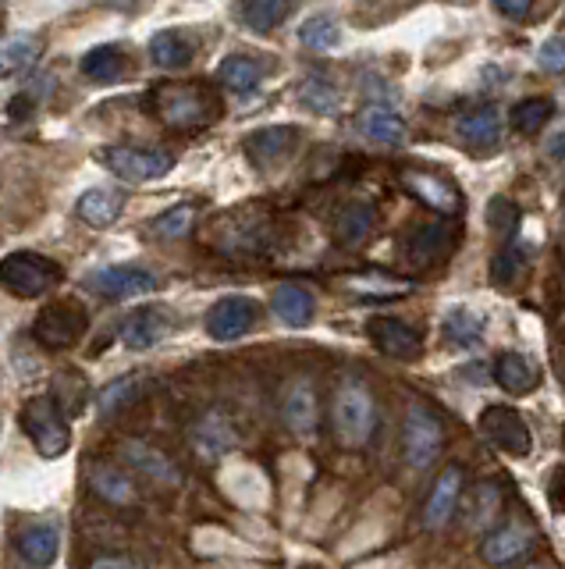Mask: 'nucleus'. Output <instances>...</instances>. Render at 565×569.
Returning a JSON list of instances; mask_svg holds the SVG:
<instances>
[{
	"label": "nucleus",
	"mask_w": 565,
	"mask_h": 569,
	"mask_svg": "<svg viewBox=\"0 0 565 569\" xmlns=\"http://www.w3.org/2000/svg\"><path fill=\"white\" fill-rule=\"evenodd\" d=\"M374 207L366 203H349L339 218H334V236H339L342 246H360L370 231H374Z\"/></svg>",
	"instance_id": "obj_33"
},
{
	"label": "nucleus",
	"mask_w": 565,
	"mask_h": 569,
	"mask_svg": "<svg viewBox=\"0 0 565 569\" xmlns=\"http://www.w3.org/2000/svg\"><path fill=\"white\" fill-rule=\"evenodd\" d=\"M487 320L481 313H473L470 307H452L445 317H441V335L448 338V346L455 349H476L484 342Z\"/></svg>",
	"instance_id": "obj_27"
},
{
	"label": "nucleus",
	"mask_w": 565,
	"mask_h": 569,
	"mask_svg": "<svg viewBox=\"0 0 565 569\" xmlns=\"http://www.w3.org/2000/svg\"><path fill=\"white\" fill-rule=\"evenodd\" d=\"M448 249V231L445 224H420L410 239V257L413 263H431Z\"/></svg>",
	"instance_id": "obj_38"
},
{
	"label": "nucleus",
	"mask_w": 565,
	"mask_h": 569,
	"mask_svg": "<svg viewBox=\"0 0 565 569\" xmlns=\"http://www.w3.org/2000/svg\"><path fill=\"white\" fill-rule=\"evenodd\" d=\"M263 61L253 58V53H228V58L218 64V79L221 86H228L232 93H256L263 82Z\"/></svg>",
	"instance_id": "obj_26"
},
{
	"label": "nucleus",
	"mask_w": 565,
	"mask_h": 569,
	"mask_svg": "<svg viewBox=\"0 0 565 569\" xmlns=\"http://www.w3.org/2000/svg\"><path fill=\"white\" fill-rule=\"evenodd\" d=\"M174 331V317L168 307H143L125 317V325H121L118 338L121 346L132 349V352H147V349H157L164 342V338Z\"/></svg>",
	"instance_id": "obj_12"
},
{
	"label": "nucleus",
	"mask_w": 565,
	"mask_h": 569,
	"mask_svg": "<svg viewBox=\"0 0 565 569\" xmlns=\"http://www.w3.org/2000/svg\"><path fill=\"white\" fill-rule=\"evenodd\" d=\"M494 11H498L502 18H508V22H523V18L534 11V4H526V0H516V4H508V0H502V4H494Z\"/></svg>",
	"instance_id": "obj_44"
},
{
	"label": "nucleus",
	"mask_w": 565,
	"mask_h": 569,
	"mask_svg": "<svg viewBox=\"0 0 565 569\" xmlns=\"http://www.w3.org/2000/svg\"><path fill=\"white\" fill-rule=\"evenodd\" d=\"M544 153L552 157V160H558V164H565V132H555L552 139L544 142Z\"/></svg>",
	"instance_id": "obj_47"
},
{
	"label": "nucleus",
	"mask_w": 565,
	"mask_h": 569,
	"mask_svg": "<svg viewBox=\"0 0 565 569\" xmlns=\"http://www.w3.org/2000/svg\"><path fill=\"white\" fill-rule=\"evenodd\" d=\"M121 456H125V462H129L135 473H147L153 480H168V485H179V470H174V462L164 452L150 449V445H143V441H125V445H121Z\"/></svg>",
	"instance_id": "obj_32"
},
{
	"label": "nucleus",
	"mask_w": 565,
	"mask_h": 569,
	"mask_svg": "<svg viewBox=\"0 0 565 569\" xmlns=\"http://www.w3.org/2000/svg\"><path fill=\"white\" fill-rule=\"evenodd\" d=\"M529 548H534V533H529V527H523V523H505V527H498L494 533H487L481 551H484V559L491 566H508V562L523 559Z\"/></svg>",
	"instance_id": "obj_19"
},
{
	"label": "nucleus",
	"mask_w": 565,
	"mask_h": 569,
	"mask_svg": "<svg viewBox=\"0 0 565 569\" xmlns=\"http://www.w3.org/2000/svg\"><path fill=\"white\" fill-rule=\"evenodd\" d=\"M526 569H544V566H526Z\"/></svg>",
	"instance_id": "obj_48"
},
{
	"label": "nucleus",
	"mask_w": 565,
	"mask_h": 569,
	"mask_svg": "<svg viewBox=\"0 0 565 569\" xmlns=\"http://www.w3.org/2000/svg\"><path fill=\"white\" fill-rule=\"evenodd\" d=\"M196 58V47H192V36L185 29H161L150 36V61L164 71H182Z\"/></svg>",
	"instance_id": "obj_18"
},
{
	"label": "nucleus",
	"mask_w": 565,
	"mask_h": 569,
	"mask_svg": "<svg viewBox=\"0 0 565 569\" xmlns=\"http://www.w3.org/2000/svg\"><path fill=\"white\" fill-rule=\"evenodd\" d=\"M377 427V402L360 378H349L334 391V435H339L349 449H360L370 441Z\"/></svg>",
	"instance_id": "obj_2"
},
{
	"label": "nucleus",
	"mask_w": 565,
	"mask_h": 569,
	"mask_svg": "<svg viewBox=\"0 0 565 569\" xmlns=\"http://www.w3.org/2000/svg\"><path fill=\"white\" fill-rule=\"evenodd\" d=\"M256 317H260V307L250 296H224L206 313V335L214 338V342H235V338H242L256 325Z\"/></svg>",
	"instance_id": "obj_11"
},
{
	"label": "nucleus",
	"mask_w": 565,
	"mask_h": 569,
	"mask_svg": "<svg viewBox=\"0 0 565 569\" xmlns=\"http://www.w3.org/2000/svg\"><path fill=\"white\" fill-rule=\"evenodd\" d=\"M463 467H448L434 480V491L427 498V509H423V523L431 530H441L452 516H455V506H458V495H463Z\"/></svg>",
	"instance_id": "obj_17"
},
{
	"label": "nucleus",
	"mask_w": 565,
	"mask_h": 569,
	"mask_svg": "<svg viewBox=\"0 0 565 569\" xmlns=\"http://www.w3.org/2000/svg\"><path fill=\"white\" fill-rule=\"evenodd\" d=\"M79 71L90 82H100V86H111L118 82L121 76H125V53H121L118 43H100L93 50H85L82 53V61H79Z\"/></svg>",
	"instance_id": "obj_29"
},
{
	"label": "nucleus",
	"mask_w": 565,
	"mask_h": 569,
	"mask_svg": "<svg viewBox=\"0 0 565 569\" xmlns=\"http://www.w3.org/2000/svg\"><path fill=\"white\" fill-rule=\"evenodd\" d=\"M22 427L43 459H61L68 449H72V427H68V417L61 413V406L50 396H37L26 402Z\"/></svg>",
	"instance_id": "obj_4"
},
{
	"label": "nucleus",
	"mask_w": 565,
	"mask_h": 569,
	"mask_svg": "<svg viewBox=\"0 0 565 569\" xmlns=\"http://www.w3.org/2000/svg\"><path fill=\"white\" fill-rule=\"evenodd\" d=\"M14 545H19V556L29 566L47 569L61 551V533H58V527H50V523H32V527L19 530V541H14Z\"/></svg>",
	"instance_id": "obj_24"
},
{
	"label": "nucleus",
	"mask_w": 565,
	"mask_h": 569,
	"mask_svg": "<svg viewBox=\"0 0 565 569\" xmlns=\"http://www.w3.org/2000/svg\"><path fill=\"white\" fill-rule=\"evenodd\" d=\"M356 129L366 136V139H374V142H384V147H398V142H405V121L398 111H392L387 103H370L360 111L356 118Z\"/></svg>",
	"instance_id": "obj_21"
},
{
	"label": "nucleus",
	"mask_w": 565,
	"mask_h": 569,
	"mask_svg": "<svg viewBox=\"0 0 565 569\" xmlns=\"http://www.w3.org/2000/svg\"><path fill=\"white\" fill-rule=\"evenodd\" d=\"M135 391H139V381L135 378H118V381H111L108 388L100 391V413L103 417H114L121 406H129L135 399Z\"/></svg>",
	"instance_id": "obj_41"
},
{
	"label": "nucleus",
	"mask_w": 565,
	"mask_h": 569,
	"mask_svg": "<svg viewBox=\"0 0 565 569\" xmlns=\"http://www.w3.org/2000/svg\"><path fill=\"white\" fill-rule=\"evenodd\" d=\"M537 68L541 71H552V76L565 71V36H552V40L541 43V50H537Z\"/></svg>",
	"instance_id": "obj_42"
},
{
	"label": "nucleus",
	"mask_w": 565,
	"mask_h": 569,
	"mask_svg": "<svg viewBox=\"0 0 565 569\" xmlns=\"http://www.w3.org/2000/svg\"><path fill=\"white\" fill-rule=\"evenodd\" d=\"M555 114V103L547 97H526L512 107V129L523 132V136H537L547 121Z\"/></svg>",
	"instance_id": "obj_37"
},
{
	"label": "nucleus",
	"mask_w": 565,
	"mask_h": 569,
	"mask_svg": "<svg viewBox=\"0 0 565 569\" xmlns=\"http://www.w3.org/2000/svg\"><path fill=\"white\" fill-rule=\"evenodd\" d=\"M487 218H491V224H494V231H516V221H519V210H516V203L512 200H491V207H487Z\"/></svg>",
	"instance_id": "obj_43"
},
{
	"label": "nucleus",
	"mask_w": 565,
	"mask_h": 569,
	"mask_svg": "<svg viewBox=\"0 0 565 569\" xmlns=\"http://www.w3.org/2000/svg\"><path fill=\"white\" fill-rule=\"evenodd\" d=\"M523 263H526V257H523V246L508 242V246L502 249V253L491 260V278L498 281V284L516 281V278L523 274Z\"/></svg>",
	"instance_id": "obj_40"
},
{
	"label": "nucleus",
	"mask_w": 565,
	"mask_h": 569,
	"mask_svg": "<svg viewBox=\"0 0 565 569\" xmlns=\"http://www.w3.org/2000/svg\"><path fill=\"white\" fill-rule=\"evenodd\" d=\"M402 186L410 189L413 196H420V200L427 203V207L441 210V213H452L458 207V192L445 182V178H437L431 171H405Z\"/></svg>",
	"instance_id": "obj_30"
},
{
	"label": "nucleus",
	"mask_w": 565,
	"mask_h": 569,
	"mask_svg": "<svg viewBox=\"0 0 565 569\" xmlns=\"http://www.w3.org/2000/svg\"><path fill=\"white\" fill-rule=\"evenodd\" d=\"M192 445H196L200 459L218 462V459H224L228 452H235V449H239V431H235V423L228 420L224 413H206V417L196 423V431H192Z\"/></svg>",
	"instance_id": "obj_16"
},
{
	"label": "nucleus",
	"mask_w": 565,
	"mask_h": 569,
	"mask_svg": "<svg viewBox=\"0 0 565 569\" xmlns=\"http://www.w3.org/2000/svg\"><path fill=\"white\" fill-rule=\"evenodd\" d=\"M157 118L171 129H203L221 118V97L206 86H161L153 93Z\"/></svg>",
	"instance_id": "obj_1"
},
{
	"label": "nucleus",
	"mask_w": 565,
	"mask_h": 569,
	"mask_svg": "<svg viewBox=\"0 0 565 569\" xmlns=\"http://www.w3.org/2000/svg\"><path fill=\"white\" fill-rule=\"evenodd\" d=\"M93 480V491L111 506H129L135 502V488H132V477L121 473L118 467H93L90 470Z\"/></svg>",
	"instance_id": "obj_35"
},
{
	"label": "nucleus",
	"mask_w": 565,
	"mask_h": 569,
	"mask_svg": "<svg viewBox=\"0 0 565 569\" xmlns=\"http://www.w3.org/2000/svg\"><path fill=\"white\" fill-rule=\"evenodd\" d=\"M192 221H196V207H192V203H179V207L164 210L161 218L153 221V231L161 239H182V236H189Z\"/></svg>",
	"instance_id": "obj_39"
},
{
	"label": "nucleus",
	"mask_w": 565,
	"mask_h": 569,
	"mask_svg": "<svg viewBox=\"0 0 565 569\" xmlns=\"http://www.w3.org/2000/svg\"><path fill=\"white\" fill-rule=\"evenodd\" d=\"M271 242V221L256 218V213H239L228 218L221 228H214V246L228 257H256Z\"/></svg>",
	"instance_id": "obj_9"
},
{
	"label": "nucleus",
	"mask_w": 565,
	"mask_h": 569,
	"mask_svg": "<svg viewBox=\"0 0 565 569\" xmlns=\"http://www.w3.org/2000/svg\"><path fill=\"white\" fill-rule=\"evenodd\" d=\"M90 569H143V566L129 556H100Z\"/></svg>",
	"instance_id": "obj_46"
},
{
	"label": "nucleus",
	"mask_w": 565,
	"mask_h": 569,
	"mask_svg": "<svg viewBox=\"0 0 565 569\" xmlns=\"http://www.w3.org/2000/svg\"><path fill=\"white\" fill-rule=\"evenodd\" d=\"M90 289L103 299H139L150 296L157 289V274L147 271V267H132V263H111L100 267V271L90 274Z\"/></svg>",
	"instance_id": "obj_10"
},
{
	"label": "nucleus",
	"mask_w": 565,
	"mask_h": 569,
	"mask_svg": "<svg viewBox=\"0 0 565 569\" xmlns=\"http://www.w3.org/2000/svg\"><path fill=\"white\" fill-rule=\"evenodd\" d=\"M299 100L303 107L316 114H339L342 111V89L334 82L327 71H306L303 79H299Z\"/></svg>",
	"instance_id": "obj_28"
},
{
	"label": "nucleus",
	"mask_w": 565,
	"mask_h": 569,
	"mask_svg": "<svg viewBox=\"0 0 565 569\" xmlns=\"http://www.w3.org/2000/svg\"><path fill=\"white\" fill-rule=\"evenodd\" d=\"M85 331H90V313L79 302H54L32 320V338L50 352L72 349Z\"/></svg>",
	"instance_id": "obj_7"
},
{
	"label": "nucleus",
	"mask_w": 565,
	"mask_h": 569,
	"mask_svg": "<svg viewBox=\"0 0 565 569\" xmlns=\"http://www.w3.org/2000/svg\"><path fill=\"white\" fill-rule=\"evenodd\" d=\"M97 160L121 182H157L174 168V153L150 147H103Z\"/></svg>",
	"instance_id": "obj_6"
},
{
	"label": "nucleus",
	"mask_w": 565,
	"mask_h": 569,
	"mask_svg": "<svg viewBox=\"0 0 565 569\" xmlns=\"http://www.w3.org/2000/svg\"><path fill=\"white\" fill-rule=\"evenodd\" d=\"M125 210V196L118 189H85L75 203V213L90 224V228H108L121 218Z\"/></svg>",
	"instance_id": "obj_25"
},
{
	"label": "nucleus",
	"mask_w": 565,
	"mask_h": 569,
	"mask_svg": "<svg viewBox=\"0 0 565 569\" xmlns=\"http://www.w3.org/2000/svg\"><path fill=\"white\" fill-rule=\"evenodd\" d=\"M61 278H64L61 263L43 253H32V249H19V253H8L0 260V284L19 299H40Z\"/></svg>",
	"instance_id": "obj_3"
},
{
	"label": "nucleus",
	"mask_w": 565,
	"mask_h": 569,
	"mask_svg": "<svg viewBox=\"0 0 565 569\" xmlns=\"http://www.w3.org/2000/svg\"><path fill=\"white\" fill-rule=\"evenodd\" d=\"M494 381L505 391H512V396H526V391H534L541 385V367L529 356L508 349L494 360Z\"/></svg>",
	"instance_id": "obj_22"
},
{
	"label": "nucleus",
	"mask_w": 565,
	"mask_h": 569,
	"mask_svg": "<svg viewBox=\"0 0 565 569\" xmlns=\"http://www.w3.org/2000/svg\"><path fill=\"white\" fill-rule=\"evenodd\" d=\"M366 335H370V342H374L384 356H392V360H416V356L423 352L420 331L410 328L398 317H370Z\"/></svg>",
	"instance_id": "obj_13"
},
{
	"label": "nucleus",
	"mask_w": 565,
	"mask_h": 569,
	"mask_svg": "<svg viewBox=\"0 0 565 569\" xmlns=\"http://www.w3.org/2000/svg\"><path fill=\"white\" fill-rule=\"evenodd\" d=\"M40 61V43L32 36H8L0 40V79H22Z\"/></svg>",
	"instance_id": "obj_31"
},
{
	"label": "nucleus",
	"mask_w": 565,
	"mask_h": 569,
	"mask_svg": "<svg viewBox=\"0 0 565 569\" xmlns=\"http://www.w3.org/2000/svg\"><path fill=\"white\" fill-rule=\"evenodd\" d=\"M299 142L295 124H268V129H256L245 136V153H250L253 164L260 168H274L278 160H285Z\"/></svg>",
	"instance_id": "obj_14"
},
{
	"label": "nucleus",
	"mask_w": 565,
	"mask_h": 569,
	"mask_svg": "<svg viewBox=\"0 0 565 569\" xmlns=\"http://www.w3.org/2000/svg\"><path fill=\"white\" fill-rule=\"evenodd\" d=\"M505 132V121L498 107H473L455 118V136L473 150H491L498 147V139Z\"/></svg>",
	"instance_id": "obj_15"
},
{
	"label": "nucleus",
	"mask_w": 565,
	"mask_h": 569,
	"mask_svg": "<svg viewBox=\"0 0 565 569\" xmlns=\"http://www.w3.org/2000/svg\"><path fill=\"white\" fill-rule=\"evenodd\" d=\"M441 449H445V427H441L437 413L427 406H410L402 423V452L413 470H427L437 462Z\"/></svg>",
	"instance_id": "obj_5"
},
{
	"label": "nucleus",
	"mask_w": 565,
	"mask_h": 569,
	"mask_svg": "<svg viewBox=\"0 0 565 569\" xmlns=\"http://www.w3.org/2000/svg\"><path fill=\"white\" fill-rule=\"evenodd\" d=\"M547 495H552V506L565 509V467H558L552 473V485H547Z\"/></svg>",
	"instance_id": "obj_45"
},
{
	"label": "nucleus",
	"mask_w": 565,
	"mask_h": 569,
	"mask_svg": "<svg viewBox=\"0 0 565 569\" xmlns=\"http://www.w3.org/2000/svg\"><path fill=\"white\" fill-rule=\"evenodd\" d=\"M285 423H289V431L299 435V438H313L316 435V391H313V381L303 378V381H295L289 388V396H285Z\"/></svg>",
	"instance_id": "obj_23"
},
{
	"label": "nucleus",
	"mask_w": 565,
	"mask_h": 569,
	"mask_svg": "<svg viewBox=\"0 0 565 569\" xmlns=\"http://www.w3.org/2000/svg\"><path fill=\"white\" fill-rule=\"evenodd\" d=\"M292 11L295 8L281 4V0H250V4L239 8V18H242V26L250 32H274Z\"/></svg>",
	"instance_id": "obj_34"
},
{
	"label": "nucleus",
	"mask_w": 565,
	"mask_h": 569,
	"mask_svg": "<svg viewBox=\"0 0 565 569\" xmlns=\"http://www.w3.org/2000/svg\"><path fill=\"white\" fill-rule=\"evenodd\" d=\"M299 43H303L306 50H316V53L334 50L342 43V26L334 22L331 14H313L299 26Z\"/></svg>",
	"instance_id": "obj_36"
},
{
	"label": "nucleus",
	"mask_w": 565,
	"mask_h": 569,
	"mask_svg": "<svg viewBox=\"0 0 565 569\" xmlns=\"http://www.w3.org/2000/svg\"><path fill=\"white\" fill-rule=\"evenodd\" d=\"M481 435L494 445V449L512 459H523V456H529V449H534L526 420L512 406H487L481 413Z\"/></svg>",
	"instance_id": "obj_8"
},
{
	"label": "nucleus",
	"mask_w": 565,
	"mask_h": 569,
	"mask_svg": "<svg viewBox=\"0 0 565 569\" xmlns=\"http://www.w3.org/2000/svg\"><path fill=\"white\" fill-rule=\"evenodd\" d=\"M274 317L281 320L285 328H310L313 317H316V299L310 289L303 284H278L274 289Z\"/></svg>",
	"instance_id": "obj_20"
}]
</instances>
